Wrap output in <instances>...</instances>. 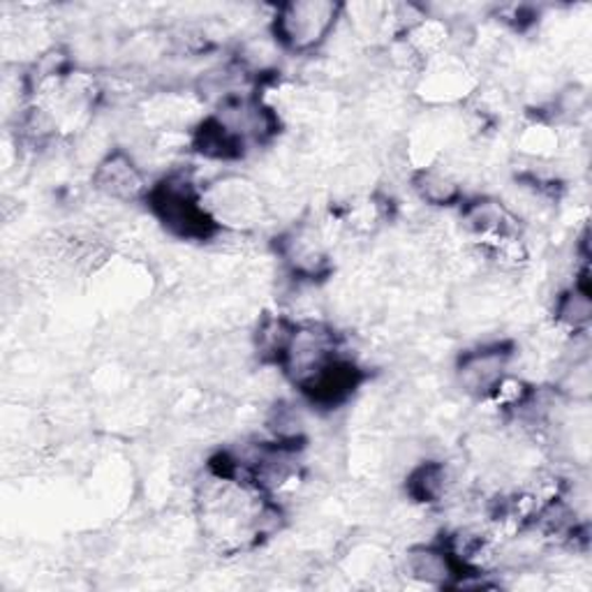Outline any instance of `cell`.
Instances as JSON below:
<instances>
[{"label": "cell", "mask_w": 592, "mask_h": 592, "mask_svg": "<svg viewBox=\"0 0 592 592\" xmlns=\"http://www.w3.org/2000/svg\"><path fill=\"white\" fill-rule=\"evenodd\" d=\"M153 213L172 234L181 238H208L215 221L200 206L193 185L181 178H167L149 193Z\"/></svg>", "instance_id": "1"}, {"label": "cell", "mask_w": 592, "mask_h": 592, "mask_svg": "<svg viewBox=\"0 0 592 592\" xmlns=\"http://www.w3.org/2000/svg\"><path fill=\"white\" fill-rule=\"evenodd\" d=\"M334 21L336 8L329 3L287 6L276 21V33L292 49H310L327 38Z\"/></svg>", "instance_id": "2"}, {"label": "cell", "mask_w": 592, "mask_h": 592, "mask_svg": "<svg viewBox=\"0 0 592 592\" xmlns=\"http://www.w3.org/2000/svg\"><path fill=\"white\" fill-rule=\"evenodd\" d=\"M509 353H504L502 347H489L479 349V353H470L463 357L459 378L461 385L477 396H487L496 391L498 385H502V372L507 366Z\"/></svg>", "instance_id": "3"}, {"label": "cell", "mask_w": 592, "mask_h": 592, "mask_svg": "<svg viewBox=\"0 0 592 592\" xmlns=\"http://www.w3.org/2000/svg\"><path fill=\"white\" fill-rule=\"evenodd\" d=\"M98 183L104 193L121 200H134L144 191L142 174L132 165V160L125 157L123 153L110 155L106 157V163L100 165Z\"/></svg>", "instance_id": "4"}, {"label": "cell", "mask_w": 592, "mask_h": 592, "mask_svg": "<svg viewBox=\"0 0 592 592\" xmlns=\"http://www.w3.org/2000/svg\"><path fill=\"white\" fill-rule=\"evenodd\" d=\"M445 491H447V468L440 463L421 466L410 477V493L419 502H436L445 496Z\"/></svg>", "instance_id": "5"}, {"label": "cell", "mask_w": 592, "mask_h": 592, "mask_svg": "<svg viewBox=\"0 0 592 592\" xmlns=\"http://www.w3.org/2000/svg\"><path fill=\"white\" fill-rule=\"evenodd\" d=\"M558 317L560 321H564L568 327H583L588 325L590 319V292L588 287L583 285H574L572 292H568L560 299V306H558Z\"/></svg>", "instance_id": "6"}, {"label": "cell", "mask_w": 592, "mask_h": 592, "mask_svg": "<svg viewBox=\"0 0 592 592\" xmlns=\"http://www.w3.org/2000/svg\"><path fill=\"white\" fill-rule=\"evenodd\" d=\"M417 187H419L421 197L433 204H449L456 200V195H459L456 185L438 172H423L421 178L417 181Z\"/></svg>", "instance_id": "7"}]
</instances>
